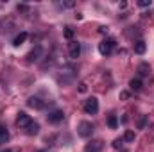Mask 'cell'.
Instances as JSON below:
<instances>
[{"label":"cell","instance_id":"obj_14","mask_svg":"<svg viewBox=\"0 0 154 152\" xmlns=\"http://www.w3.org/2000/svg\"><path fill=\"white\" fill-rule=\"evenodd\" d=\"M11 27H13V22H11V20H7V22L2 20V22H0V32H9Z\"/></svg>","mask_w":154,"mask_h":152},{"label":"cell","instance_id":"obj_10","mask_svg":"<svg viewBox=\"0 0 154 152\" xmlns=\"http://www.w3.org/2000/svg\"><path fill=\"white\" fill-rule=\"evenodd\" d=\"M145 50H147V45H145V41L143 39H138V41H134V52L136 54H145Z\"/></svg>","mask_w":154,"mask_h":152},{"label":"cell","instance_id":"obj_22","mask_svg":"<svg viewBox=\"0 0 154 152\" xmlns=\"http://www.w3.org/2000/svg\"><path fill=\"white\" fill-rule=\"evenodd\" d=\"M122 147V140L120 138H116L115 141H113V149H120Z\"/></svg>","mask_w":154,"mask_h":152},{"label":"cell","instance_id":"obj_8","mask_svg":"<svg viewBox=\"0 0 154 152\" xmlns=\"http://www.w3.org/2000/svg\"><path fill=\"white\" fill-rule=\"evenodd\" d=\"M27 106L29 108H32V109H43V100L41 99H38V97H31L29 100H27Z\"/></svg>","mask_w":154,"mask_h":152},{"label":"cell","instance_id":"obj_4","mask_svg":"<svg viewBox=\"0 0 154 152\" xmlns=\"http://www.w3.org/2000/svg\"><path fill=\"white\" fill-rule=\"evenodd\" d=\"M84 111H86V114H95L99 111V100H97L95 97L88 99V100L84 102Z\"/></svg>","mask_w":154,"mask_h":152},{"label":"cell","instance_id":"obj_15","mask_svg":"<svg viewBox=\"0 0 154 152\" xmlns=\"http://www.w3.org/2000/svg\"><path fill=\"white\" fill-rule=\"evenodd\" d=\"M149 72H151V66L147 65V63H142L140 66H138V74L142 77H145V75H149Z\"/></svg>","mask_w":154,"mask_h":152},{"label":"cell","instance_id":"obj_5","mask_svg":"<svg viewBox=\"0 0 154 152\" xmlns=\"http://www.w3.org/2000/svg\"><path fill=\"white\" fill-rule=\"evenodd\" d=\"M63 118H65V113H63L61 109H54V111H50V113L47 114V120H48L50 123H59Z\"/></svg>","mask_w":154,"mask_h":152},{"label":"cell","instance_id":"obj_17","mask_svg":"<svg viewBox=\"0 0 154 152\" xmlns=\"http://www.w3.org/2000/svg\"><path fill=\"white\" fill-rule=\"evenodd\" d=\"M100 147H102V141H93V143H90V145L86 147V150L99 152V150H100Z\"/></svg>","mask_w":154,"mask_h":152},{"label":"cell","instance_id":"obj_23","mask_svg":"<svg viewBox=\"0 0 154 152\" xmlns=\"http://www.w3.org/2000/svg\"><path fill=\"white\" fill-rule=\"evenodd\" d=\"M16 9H18L20 13H27V5H25V4H18V7H16Z\"/></svg>","mask_w":154,"mask_h":152},{"label":"cell","instance_id":"obj_25","mask_svg":"<svg viewBox=\"0 0 154 152\" xmlns=\"http://www.w3.org/2000/svg\"><path fill=\"white\" fill-rule=\"evenodd\" d=\"M129 99V91H120V100H127Z\"/></svg>","mask_w":154,"mask_h":152},{"label":"cell","instance_id":"obj_18","mask_svg":"<svg viewBox=\"0 0 154 152\" xmlns=\"http://www.w3.org/2000/svg\"><path fill=\"white\" fill-rule=\"evenodd\" d=\"M145 123H147V114H140L138 122H136V127L138 129H145Z\"/></svg>","mask_w":154,"mask_h":152},{"label":"cell","instance_id":"obj_1","mask_svg":"<svg viewBox=\"0 0 154 152\" xmlns=\"http://www.w3.org/2000/svg\"><path fill=\"white\" fill-rule=\"evenodd\" d=\"M77 132H79L81 138H90V136L93 134V125H91V122H81L79 127H77Z\"/></svg>","mask_w":154,"mask_h":152},{"label":"cell","instance_id":"obj_16","mask_svg":"<svg viewBox=\"0 0 154 152\" xmlns=\"http://www.w3.org/2000/svg\"><path fill=\"white\" fill-rule=\"evenodd\" d=\"M108 125H109V129H116V127H118L116 114H109V116H108Z\"/></svg>","mask_w":154,"mask_h":152},{"label":"cell","instance_id":"obj_26","mask_svg":"<svg viewBox=\"0 0 154 152\" xmlns=\"http://www.w3.org/2000/svg\"><path fill=\"white\" fill-rule=\"evenodd\" d=\"M99 32H100V34H106V32H108V27H104V25L99 27Z\"/></svg>","mask_w":154,"mask_h":152},{"label":"cell","instance_id":"obj_3","mask_svg":"<svg viewBox=\"0 0 154 152\" xmlns=\"http://www.w3.org/2000/svg\"><path fill=\"white\" fill-rule=\"evenodd\" d=\"M41 56H43V47L41 45H36L29 54H27V63H36L41 59Z\"/></svg>","mask_w":154,"mask_h":152},{"label":"cell","instance_id":"obj_6","mask_svg":"<svg viewBox=\"0 0 154 152\" xmlns=\"http://www.w3.org/2000/svg\"><path fill=\"white\" fill-rule=\"evenodd\" d=\"M68 54H70L72 59H77V57L81 56V43L70 41V43H68Z\"/></svg>","mask_w":154,"mask_h":152},{"label":"cell","instance_id":"obj_27","mask_svg":"<svg viewBox=\"0 0 154 152\" xmlns=\"http://www.w3.org/2000/svg\"><path fill=\"white\" fill-rule=\"evenodd\" d=\"M86 152H91V150H86Z\"/></svg>","mask_w":154,"mask_h":152},{"label":"cell","instance_id":"obj_11","mask_svg":"<svg viewBox=\"0 0 154 152\" xmlns=\"http://www.w3.org/2000/svg\"><path fill=\"white\" fill-rule=\"evenodd\" d=\"M9 141V132L4 125H0V145H5Z\"/></svg>","mask_w":154,"mask_h":152},{"label":"cell","instance_id":"obj_20","mask_svg":"<svg viewBox=\"0 0 154 152\" xmlns=\"http://www.w3.org/2000/svg\"><path fill=\"white\" fill-rule=\"evenodd\" d=\"M65 38L70 39V41H72V38H74V31H72L70 27H66V29H65Z\"/></svg>","mask_w":154,"mask_h":152},{"label":"cell","instance_id":"obj_21","mask_svg":"<svg viewBox=\"0 0 154 152\" xmlns=\"http://www.w3.org/2000/svg\"><path fill=\"white\" fill-rule=\"evenodd\" d=\"M138 5H140V7H149V5H151V0H140Z\"/></svg>","mask_w":154,"mask_h":152},{"label":"cell","instance_id":"obj_2","mask_svg":"<svg viewBox=\"0 0 154 152\" xmlns=\"http://www.w3.org/2000/svg\"><path fill=\"white\" fill-rule=\"evenodd\" d=\"M115 39H104V41H100V43H99V52H100V54H102V56H109V54H111V50H113V48H115Z\"/></svg>","mask_w":154,"mask_h":152},{"label":"cell","instance_id":"obj_19","mask_svg":"<svg viewBox=\"0 0 154 152\" xmlns=\"http://www.w3.org/2000/svg\"><path fill=\"white\" fill-rule=\"evenodd\" d=\"M124 140H125V141H134V132H133V131H125Z\"/></svg>","mask_w":154,"mask_h":152},{"label":"cell","instance_id":"obj_7","mask_svg":"<svg viewBox=\"0 0 154 152\" xmlns=\"http://www.w3.org/2000/svg\"><path fill=\"white\" fill-rule=\"evenodd\" d=\"M32 120H31V116L25 113H18V116H16V125L20 127V129H25L29 123H31Z\"/></svg>","mask_w":154,"mask_h":152},{"label":"cell","instance_id":"obj_12","mask_svg":"<svg viewBox=\"0 0 154 152\" xmlns=\"http://www.w3.org/2000/svg\"><path fill=\"white\" fill-rule=\"evenodd\" d=\"M25 39H27V32H20L16 38L13 39V45H14V47H20V45L25 43Z\"/></svg>","mask_w":154,"mask_h":152},{"label":"cell","instance_id":"obj_24","mask_svg":"<svg viewBox=\"0 0 154 152\" xmlns=\"http://www.w3.org/2000/svg\"><path fill=\"white\" fill-rule=\"evenodd\" d=\"M79 91H81V93H86V91H88V86H86L84 82H81V84H79Z\"/></svg>","mask_w":154,"mask_h":152},{"label":"cell","instance_id":"obj_13","mask_svg":"<svg viewBox=\"0 0 154 152\" xmlns=\"http://www.w3.org/2000/svg\"><path fill=\"white\" fill-rule=\"evenodd\" d=\"M129 88H131L133 91H140V90H142V81H140V79H131V81H129Z\"/></svg>","mask_w":154,"mask_h":152},{"label":"cell","instance_id":"obj_28","mask_svg":"<svg viewBox=\"0 0 154 152\" xmlns=\"http://www.w3.org/2000/svg\"><path fill=\"white\" fill-rule=\"evenodd\" d=\"M5 152H9V150H5Z\"/></svg>","mask_w":154,"mask_h":152},{"label":"cell","instance_id":"obj_9","mask_svg":"<svg viewBox=\"0 0 154 152\" xmlns=\"http://www.w3.org/2000/svg\"><path fill=\"white\" fill-rule=\"evenodd\" d=\"M23 131H25V134H29V136H34V134H38L39 125L36 123V122H31V123H29V125H27Z\"/></svg>","mask_w":154,"mask_h":152}]
</instances>
